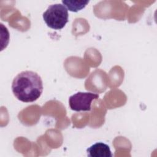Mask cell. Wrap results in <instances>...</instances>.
Wrapping results in <instances>:
<instances>
[{
  "label": "cell",
  "mask_w": 157,
  "mask_h": 157,
  "mask_svg": "<svg viewBox=\"0 0 157 157\" xmlns=\"http://www.w3.org/2000/svg\"><path fill=\"white\" fill-rule=\"evenodd\" d=\"M12 90L19 101L24 102H34L39 98L42 93V78L35 72L22 71L13 78Z\"/></svg>",
  "instance_id": "1"
},
{
  "label": "cell",
  "mask_w": 157,
  "mask_h": 157,
  "mask_svg": "<svg viewBox=\"0 0 157 157\" xmlns=\"http://www.w3.org/2000/svg\"><path fill=\"white\" fill-rule=\"evenodd\" d=\"M43 19L47 25L53 29L63 28L68 22V11L66 7L61 4L49 6L43 13Z\"/></svg>",
  "instance_id": "2"
},
{
  "label": "cell",
  "mask_w": 157,
  "mask_h": 157,
  "mask_svg": "<svg viewBox=\"0 0 157 157\" xmlns=\"http://www.w3.org/2000/svg\"><path fill=\"white\" fill-rule=\"evenodd\" d=\"M99 95L90 92H78L69 98V105L71 110L76 112L91 110V102L97 99Z\"/></svg>",
  "instance_id": "3"
},
{
  "label": "cell",
  "mask_w": 157,
  "mask_h": 157,
  "mask_svg": "<svg viewBox=\"0 0 157 157\" xmlns=\"http://www.w3.org/2000/svg\"><path fill=\"white\" fill-rule=\"evenodd\" d=\"M89 157H112V154L108 145L103 142H97L86 149Z\"/></svg>",
  "instance_id": "4"
},
{
  "label": "cell",
  "mask_w": 157,
  "mask_h": 157,
  "mask_svg": "<svg viewBox=\"0 0 157 157\" xmlns=\"http://www.w3.org/2000/svg\"><path fill=\"white\" fill-rule=\"evenodd\" d=\"M62 3L65 5L69 10L71 12H77L82 9L85 8V7L89 2V1H64L63 0Z\"/></svg>",
  "instance_id": "5"
}]
</instances>
